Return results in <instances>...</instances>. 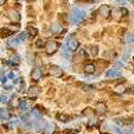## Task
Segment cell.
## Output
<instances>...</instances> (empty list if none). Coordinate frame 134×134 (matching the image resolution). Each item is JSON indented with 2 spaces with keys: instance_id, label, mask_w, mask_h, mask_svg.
I'll return each instance as SVG.
<instances>
[{
  "instance_id": "1",
  "label": "cell",
  "mask_w": 134,
  "mask_h": 134,
  "mask_svg": "<svg viewBox=\"0 0 134 134\" xmlns=\"http://www.w3.org/2000/svg\"><path fill=\"white\" fill-rule=\"evenodd\" d=\"M85 19V11L81 9V8H72L71 11V15H70V21L74 24H78V23H81V21Z\"/></svg>"
},
{
  "instance_id": "2",
  "label": "cell",
  "mask_w": 134,
  "mask_h": 134,
  "mask_svg": "<svg viewBox=\"0 0 134 134\" xmlns=\"http://www.w3.org/2000/svg\"><path fill=\"white\" fill-rule=\"evenodd\" d=\"M59 48V44L57 42H54V40H48L46 44H44V50H46V52L48 55H52L57 52V50Z\"/></svg>"
},
{
  "instance_id": "3",
  "label": "cell",
  "mask_w": 134,
  "mask_h": 134,
  "mask_svg": "<svg viewBox=\"0 0 134 134\" xmlns=\"http://www.w3.org/2000/svg\"><path fill=\"white\" fill-rule=\"evenodd\" d=\"M7 15H8V19L11 21H14V23H16V24L20 21V14L18 12V11H15V9H9L7 12Z\"/></svg>"
},
{
  "instance_id": "4",
  "label": "cell",
  "mask_w": 134,
  "mask_h": 134,
  "mask_svg": "<svg viewBox=\"0 0 134 134\" xmlns=\"http://www.w3.org/2000/svg\"><path fill=\"white\" fill-rule=\"evenodd\" d=\"M110 15H113L115 19H119L124 15H127V9L126 8H114L113 11H110Z\"/></svg>"
},
{
  "instance_id": "5",
  "label": "cell",
  "mask_w": 134,
  "mask_h": 134,
  "mask_svg": "<svg viewBox=\"0 0 134 134\" xmlns=\"http://www.w3.org/2000/svg\"><path fill=\"white\" fill-rule=\"evenodd\" d=\"M42 131H43L44 134H52V133L55 131V125L51 124V122H44Z\"/></svg>"
},
{
  "instance_id": "6",
  "label": "cell",
  "mask_w": 134,
  "mask_h": 134,
  "mask_svg": "<svg viewBox=\"0 0 134 134\" xmlns=\"http://www.w3.org/2000/svg\"><path fill=\"white\" fill-rule=\"evenodd\" d=\"M39 93H40V87H38V86H31L30 88H28V91H27V95H28V98H36L38 95H39Z\"/></svg>"
},
{
  "instance_id": "7",
  "label": "cell",
  "mask_w": 134,
  "mask_h": 134,
  "mask_svg": "<svg viewBox=\"0 0 134 134\" xmlns=\"http://www.w3.org/2000/svg\"><path fill=\"white\" fill-rule=\"evenodd\" d=\"M67 48H69L70 51H76L78 48H79V42H78L76 39H69V42H67Z\"/></svg>"
},
{
  "instance_id": "8",
  "label": "cell",
  "mask_w": 134,
  "mask_h": 134,
  "mask_svg": "<svg viewBox=\"0 0 134 134\" xmlns=\"http://www.w3.org/2000/svg\"><path fill=\"white\" fill-rule=\"evenodd\" d=\"M62 74H63V70L60 69L59 66H51L50 67V75L59 78V76H62Z\"/></svg>"
},
{
  "instance_id": "9",
  "label": "cell",
  "mask_w": 134,
  "mask_h": 134,
  "mask_svg": "<svg viewBox=\"0 0 134 134\" xmlns=\"http://www.w3.org/2000/svg\"><path fill=\"white\" fill-rule=\"evenodd\" d=\"M31 78H32V81H39L40 79V78H42V69H40V67H35V69L32 70Z\"/></svg>"
},
{
  "instance_id": "10",
  "label": "cell",
  "mask_w": 134,
  "mask_h": 134,
  "mask_svg": "<svg viewBox=\"0 0 134 134\" xmlns=\"http://www.w3.org/2000/svg\"><path fill=\"white\" fill-rule=\"evenodd\" d=\"M50 31L52 32V34H62L63 32V27L59 24V23H52L51 24V27H50Z\"/></svg>"
},
{
  "instance_id": "11",
  "label": "cell",
  "mask_w": 134,
  "mask_h": 134,
  "mask_svg": "<svg viewBox=\"0 0 134 134\" xmlns=\"http://www.w3.org/2000/svg\"><path fill=\"white\" fill-rule=\"evenodd\" d=\"M99 15L102 16V18H109L110 16V8H109V5H100V8H99Z\"/></svg>"
},
{
  "instance_id": "12",
  "label": "cell",
  "mask_w": 134,
  "mask_h": 134,
  "mask_svg": "<svg viewBox=\"0 0 134 134\" xmlns=\"http://www.w3.org/2000/svg\"><path fill=\"white\" fill-rule=\"evenodd\" d=\"M119 75H121V71L118 69H111V70L106 71V76L107 78H115V76H119Z\"/></svg>"
},
{
  "instance_id": "13",
  "label": "cell",
  "mask_w": 134,
  "mask_h": 134,
  "mask_svg": "<svg viewBox=\"0 0 134 134\" xmlns=\"http://www.w3.org/2000/svg\"><path fill=\"white\" fill-rule=\"evenodd\" d=\"M106 111H107V109H106V105L105 103H102V102H99V103H97V113L98 114H106Z\"/></svg>"
},
{
  "instance_id": "14",
  "label": "cell",
  "mask_w": 134,
  "mask_h": 134,
  "mask_svg": "<svg viewBox=\"0 0 134 134\" xmlns=\"http://www.w3.org/2000/svg\"><path fill=\"white\" fill-rule=\"evenodd\" d=\"M7 43H8V46L12 47V48H16L19 44H20V42H19L18 38H9V39L7 40Z\"/></svg>"
},
{
  "instance_id": "15",
  "label": "cell",
  "mask_w": 134,
  "mask_h": 134,
  "mask_svg": "<svg viewBox=\"0 0 134 134\" xmlns=\"http://www.w3.org/2000/svg\"><path fill=\"white\" fill-rule=\"evenodd\" d=\"M95 71V66L93 64V63H87L86 66H85V72L86 74H93Z\"/></svg>"
},
{
  "instance_id": "16",
  "label": "cell",
  "mask_w": 134,
  "mask_h": 134,
  "mask_svg": "<svg viewBox=\"0 0 134 134\" xmlns=\"http://www.w3.org/2000/svg\"><path fill=\"white\" fill-rule=\"evenodd\" d=\"M7 30L9 31L11 35H12V34H15V32H18V31L20 30V26H19V24H11V26L7 27Z\"/></svg>"
},
{
  "instance_id": "17",
  "label": "cell",
  "mask_w": 134,
  "mask_h": 134,
  "mask_svg": "<svg viewBox=\"0 0 134 134\" xmlns=\"http://www.w3.org/2000/svg\"><path fill=\"white\" fill-rule=\"evenodd\" d=\"M124 42H125V43H134V32L126 34V36H125Z\"/></svg>"
},
{
  "instance_id": "18",
  "label": "cell",
  "mask_w": 134,
  "mask_h": 134,
  "mask_svg": "<svg viewBox=\"0 0 134 134\" xmlns=\"http://www.w3.org/2000/svg\"><path fill=\"white\" fill-rule=\"evenodd\" d=\"M30 115H32L34 118H40V117H42V113H40V110H39L38 107H34L32 111L30 113Z\"/></svg>"
},
{
  "instance_id": "19",
  "label": "cell",
  "mask_w": 134,
  "mask_h": 134,
  "mask_svg": "<svg viewBox=\"0 0 134 134\" xmlns=\"http://www.w3.org/2000/svg\"><path fill=\"white\" fill-rule=\"evenodd\" d=\"M114 91H115L117 94H124V93L126 91V87H125L124 85H118V86L114 87Z\"/></svg>"
},
{
  "instance_id": "20",
  "label": "cell",
  "mask_w": 134,
  "mask_h": 134,
  "mask_svg": "<svg viewBox=\"0 0 134 134\" xmlns=\"http://www.w3.org/2000/svg\"><path fill=\"white\" fill-rule=\"evenodd\" d=\"M19 107L21 109V110H27L28 109V102H27V100H19Z\"/></svg>"
},
{
  "instance_id": "21",
  "label": "cell",
  "mask_w": 134,
  "mask_h": 134,
  "mask_svg": "<svg viewBox=\"0 0 134 134\" xmlns=\"http://www.w3.org/2000/svg\"><path fill=\"white\" fill-rule=\"evenodd\" d=\"M18 119L15 121V119H12V121H9V122H7V124H4V127H7V129H9V127H14L15 125H18Z\"/></svg>"
},
{
  "instance_id": "22",
  "label": "cell",
  "mask_w": 134,
  "mask_h": 134,
  "mask_svg": "<svg viewBox=\"0 0 134 134\" xmlns=\"http://www.w3.org/2000/svg\"><path fill=\"white\" fill-rule=\"evenodd\" d=\"M62 54H63V57H66V58H69V59H70V50L67 48L66 46L62 47Z\"/></svg>"
},
{
  "instance_id": "23",
  "label": "cell",
  "mask_w": 134,
  "mask_h": 134,
  "mask_svg": "<svg viewBox=\"0 0 134 134\" xmlns=\"http://www.w3.org/2000/svg\"><path fill=\"white\" fill-rule=\"evenodd\" d=\"M83 114H85L86 117H90V118H93V117H94V111H93L91 109H86V110L83 111Z\"/></svg>"
},
{
  "instance_id": "24",
  "label": "cell",
  "mask_w": 134,
  "mask_h": 134,
  "mask_svg": "<svg viewBox=\"0 0 134 134\" xmlns=\"http://www.w3.org/2000/svg\"><path fill=\"white\" fill-rule=\"evenodd\" d=\"M57 118H58L60 122H67V121H69V117H67L66 114H58Z\"/></svg>"
},
{
  "instance_id": "25",
  "label": "cell",
  "mask_w": 134,
  "mask_h": 134,
  "mask_svg": "<svg viewBox=\"0 0 134 134\" xmlns=\"http://www.w3.org/2000/svg\"><path fill=\"white\" fill-rule=\"evenodd\" d=\"M28 34L31 36H36L38 35V30L35 28V27H30V30H28Z\"/></svg>"
},
{
  "instance_id": "26",
  "label": "cell",
  "mask_w": 134,
  "mask_h": 134,
  "mask_svg": "<svg viewBox=\"0 0 134 134\" xmlns=\"http://www.w3.org/2000/svg\"><path fill=\"white\" fill-rule=\"evenodd\" d=\"M90 54L93 55V57H97V55H98V47L97 46H93L90 48Z\"/></svg>"
},
{
  "instance_id": "27",
  "label": "cell",
  "mask_w": 134,
  "mask_h": 134,
  "mask_svg": "<svg viewBox=\"0 0 134 134\" xmlns=\"http://www.w3.org/2000/svg\"><path fill=\"white\" fill-rule=\"evenodd\" d=\"M7 117H8L7 111H5V110H3V109H0V119H5Z\"/></svg>"
},
{
  "instance_id": "28",
  "label": "cell",
  "mask_w": 134,
  "mask_h": 134,
  "mask_svg": "<svg viewBox=\"0 0 134 134\" xmlns=\"http://www.w3.org/2000/svg\"><path fill=\"white\" fill-rule=\"evenodd\" d=\"M31 115H30V113H27V111H23V113H21V119H23L24 122H27V119L30 118Z\"/></svg>"
},
{
  "instance_id": "29",
  "label": "cell",
  "mask_w": 134,
  "mask_h": 134,
  "mask_svg": "<svg viewBox=\"0 0 134 134\" xmlns=\"http://www.w3.org/2000/svg\"><path fill=\"white\" fill-rule=\"evenodd\" d=\"M26 38H27V32H23V34H20V35L18 36V39H19V42L21 43V42H24L26 40Z\"/></svg>"
},
{
  "instance_id": "30",
  "label": "cell",
  "mask_w": 134,
  "mask_h": 134,
  "mask_svg": "<svg viewBox=\"0 0 134 134\" xmlns=\"http://www.w3.org/2000/svg\"><path fill=\"white\" fill-rule=\"evenodd\" d=\"M129 55H130V51H129V50H126V51H125V54L122 55V60H124V62L129 60Z\"/></svg>"
},
{
  "instance_id": "31",
  "label": "cell",
  "mask_w": 134,
  "mask_h": 134,
  "mask_svg": "<svg viewBox=\"0 0 134 134\" xmlns=\"http://www.w3.org/2000/svg\"><path fill=\"white\" fill-rule=\"evenodd\" d=\"M114 57H115V54L113 51H107L106 52V59H114Z\"/></svg>"
},
{
  "instance_id": "32",
  "label": "cell",
  "mask_w": 134,
  "mask_h": 134,
  "mask_svg": "<svg viewBox=\"0 0 134 134\" xmlns=\"http://www.w3.org/2000/svg\"><path fill=\"white\" fill-rule=\"evenodd\" d=\"M0 102H3V103L8 102V98H7V97H4V95H2V97H0Z\"/></svg>"
},
{
  "instance_id": "33",
  "label": "cell",
  "mask_w": 134,
  "mask_h": 134,
  "mask_svg": "<svg viewBox=\"0 0 134 134\" xmlns=\"http://www.w3.org/2000/svg\"><path fill=\"white\" fill-rule=\"evenodd\" d=\"M95 117H93V118H90V124H88V125H90V126H94L95 125Z\"/></svg>"
},
{
  "instance_id": "34",
  "label": "cell",
  "mask_w": 134,
  "mask_h": 134,
  "mask_svg": "<svg viewBox=\"0 0 134 134\" xmlns=\"http://www.w3.org/2000/svg\"><path fill=\"white\" fill-rule=\"evenodd\" d=\"M11 105H12V106H19V100H18V99H14Z\"/></svg>"
},
{
  "instance_id": "35",
  "label": "cell",
  "mask_w": 134,
  "mask_h": 134,
  "mask_svg": "<svg viewBox=\"0 0 134 134\" xmlns=\"http://www.w3.org/2000/svg\"><path fill=\"white\" fill-rule=\"evenodd\" d=\"M36 46H38V47H43V42H42L40 39H39V40H36Z\"/></svg>"
},
{
  "instance_id": "36",
  "label": "cell",
  "mask_w": 134,
  "mask_h": 134,
  "mask_svg": "<svg viewBox=\"0 0 134 134\" xmlns=\"http://www.w3.org/2000/svg\"><path fill=\"white\" fill-rule=\"evenodd\" d=\"M79 55H81L82 58H86V52H85L83 50H81V54H79Z\"/></svg>"
},
{
  "instance_id": "37",
  "label": "cell",
  "mask_w": 134,
  "mask_h": 134,
  "mask_svg": "<svg viewBox=\"0 0 134 134\" xmlns=\"http://www.w3.org/2000/svg\"><path fill=\"white\" fill-rule=\"evenodd\" d=\"M3 4H5V0H0V5H3Z\"/></svg>"
},
{
  "instance_id": "38",
  "label": "cell",
  "mask_w": 134,
  "mask_h": 134,
  "mask_svg": "<svg viewBox=\"0 0 134 134\" xmlns=\"http://www.w3.org/2000/svg\"><path fill=\"white\" fill-rule=\"evenodd\" d=\"M130 93H134V86H131V87H130Z\"/></svg>"
},
{
  "instance_id": "39",
  "label": "cell",
  "mask_w": 134,
  "mask_h": 134,
  "mask_svg": "<svg viewBox=\"0 0 134 134\" xmlns=\"http://www.w3.org/2000/svg\"><path fill=\"white\" fill-rule=\"evenodd\" d=\"M21 134H31V133H28V131H24V133H21Z\"/></svg>"
},
{
  "instance_id": "40",
  "label": "cell",
  "mask_w": 134,
  "mask_h": 134,
  "mask_svg": "<svg viewBox=\"0 0 134 134\" xmlns=\"http://www.w3.org/2000/svg\"><path fill=\"white\" fill-rule=\"evenodd\" d=\"M126 134H133V133H131V131H127V133H126Z\"/></svg>"
},
{
  "instance_id": "41",
  "label": "cell",
  "mask_w": 134,
  "mask_h": 134,
  "mask_svg": "<svg viewBox=\"0 0 134 134\" xmlns=\"http://www.w3.org/2000/svg\"><path fill=\"white\" fill-rule=\"evenodd\" d=\"M133 19H134V14H133Z\"/></svg>"
}]
</instances>
